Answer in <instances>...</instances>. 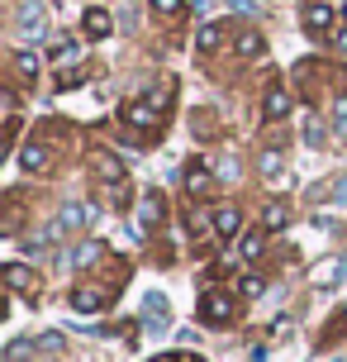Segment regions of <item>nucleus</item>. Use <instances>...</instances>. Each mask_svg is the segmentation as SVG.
Returning <instances> with one entry per match:
<instances>
[{"instance_id":"nucleus-8","label":"nucleus","mask_w":347,"mask_h":362,"mask_svg":"<svg viewBox=\"0 0 347 362\" xmlns=\"http://www.w3.org/2000/svg\"><path fill=\"white\" fill-rule=\"evenodd\" d=\"M81 29H86V38H110V29H114V19H110V10H86L81 15Z\"/></svg>"},{"instance_id":"nucleus-2","label":"nucleus","mask_w":347,"mask_h":362,"mask_svg":"<svg viewBox=\"0 0 347 362\" xmlns=\"http://www.w3.org/2000/svg\"><path fill=\"white\" fill-rule=\"evenodd\" d=\"M233 315H238L233 296H224V291H205V300H200V320H205V325H229Z\"/></svg>"},{"instance_id":"nucleus-12","label":"nucleus","mask_w":347,"mask_h":362,"mask_svg":"<svg viewBox=\"0 0 347 362\" xmlns=\"http://www.w3.org/2000/svg\"><path fill=\"white\" fill-rule=\"evenodd\" d=\"M100 305H105V291H95V286H76L72 291V310H81V315H95Z\"/></svg>"},{"instance_id":"nucleus-5","label":"nucleus","mask_w":347,"mask_h":362,"mask_svg":"<svg viewBox=\"0 0 347 362\" xmlns=\"http://www.w3.org/2000/svg\"><path fill=\"white\" fill-rule=\"evenodd\" d=\"M333 5H324V0H310L305 5V29H310L314 38H329V29H333Z\"/></svg>"},{"instance_id":"nucleus-11","label":"nucleus","mask_w":347,"mask_h":362,"mask_svg":"<svg viewBox=\"0 0 347 362\" xmlns=\"http://www.w3.org/2000/svg\"><path fill=\"white\" fill-rule=\"evenodd\" d=\"M209 191H214V177L200 163H190L185 167V196H209Z\"/></svg>"},{"instance_id":"nucleus-21","label":"nucleus","mask_w":347,"mask_h":362,"mask_svg":"<svg viewBox=\"0 0 347 362\" xmlns=\"http://www.w3.org/2000/svg\"><path fill=\"white\" fill-rule=\"evenodd\" d=\"M157 219H162V196H152L143 205V224H157Z\"/></svg>"},{"instance_id":"nucleus-16","label":"nucleus","mask_w":347,"mask_h":362,"mask_svg":"<svg viewBox=\"0 0 347 362\" xmlns=\"http://www.w3.org/2000/svg\"><path fill=\"white\" fill-rule=\"evenodd\" d=\"M219 43H224V24H200V29H195V48H200V53H214Z\"/></svg>"},{"instance_id":"nucleus-9","label":"nucleus","mask_w":347,"mask_h":362,"mask_svg":"<svg viewBox=\"0 0 347 362\" xmlns=\"http://www.w3.org/2000/svg\"><path fill=\"white\" fill-rule=\"evenodd\" d=\"M91 167H95V177H105V181H124V163L110 158L105 148H95V153H91Z\"/></svg>"},{"instance_id":"nucleus-13","label":"nucleus","mask_w":347,"mask_h":362,"mask_svg":"<svg viewBox=\"0 0 347 362\" xmlns=\"http://www.w3.org/2000/svg\"><path fill=\"white\" fill-rule=\"evenodd\" d=\"M238 229H243V215H238L233 205H219V210H214V234H219V238H233Z\"/></svg>"},{"instance_id":"nucleus-17","label":"nucleus","mask_w":347,"mask_h":362,"mask_svg":"<svg viewBox=\"0 0 347 362\" xmlns=\"http://www.w3.org/2000/svg\"><path fill=\"white\" fill-rule=\"evenodd\" d=\"M262 177H272V181H286V153L281 148H272V153H262Z\"/></svg>"},{"instance_id":"nucleus-15","label":"nucleus","mask_w":347,"mask_h":362,"mask_svg":"<svg viewBox=\"0 0 347 362\" xmlns=\"http://www.w3.org/2000/svg\"><path fill=\"white\" fill-rule=\"evenodd\" d=\"M291 224V205L286 200H272L267 210H262V229H286Z\"/></svg>"},{"instance_id":"nucleus-14","label":"nucleus","mask_w":347,"mask_h":362,"mask_svg":"<svg viewBox=\"0 0 347 362\" xmlns=\"http://www.w3.org/2000/svg\"><path fill=\"white\" fill-rule=\"evenodd\" d=\"M81 224H91V205H67L62 219H57V229H62V234H72V229H81Z\"/></svg>"},{"instance_id":"nucleus-28","label":"nucleus","mask_w":347,"mask_h":362,"mask_svg":"<svg viewBox=\"0 0 347 362\" xmlns=\"http://www.w3.org/2000/svg\"><path fill=\"white\" fill-rule=\"evenodd\" d=\"M100 257V243H81V262H95Z\"/></svg>"},{"instance_id":"nucleus-1","label":"nucleus","mask_w":347,"mask_h":362,"mask_svg":"<svg viewBox=\"0 0 347 362\" xmlns=\"http://www.w3.org/2000/svg\"><path fill=\"white\" fill-rule=\"evenodd\" d=\"M43 29H48L43 5H38V0H24V5H19V19H15V34L24 38V43H34V38H43Z\"/></svg>"},{"instance_id":"nucleus-23","label":"nucleus","mask_w":347,"mask_h":362,"mask_svg":"<svg viewBox=\"0 0 347 362\" xmlns=\"http://www.w3.org/2000/svg\"><path fill=\"white\" fill-rule=\"evenodd\" d=\"M262 291H267L262 276H243V296H262Z\"/></svg>"},{"instance_id":"nucleus-18","label":"nucleus","mask_w":347,"mask_h":362,"mask_svg":"<svg viewBox=\"0 0 347 362\" xmlns=\"http://www.w3.org/2000/svg\"><path fill=\"white\" fill-rule=\"evenodd\" d=\"M262 48H267V43H262V34H257V29H243V34H238V43H233L238 57H262Z\"/></svg>"},{"instance_id":"nucleus-24","label":"nucleus","mask_w":347,"mask_h":362,"mask_svg":"<svg viewBox=\"0 0 347 362\" xmlns=\"http://www.w3.org/2000/svg\"><path fill=\"white\" fill-rule=\"evenodd\" d=\"M34 348H43V353H62V339H57V334H43Z\"/></svg>"},{"instance_id":"nucleus-7","label":"nucleus","mask_w":347,"mask_h":362,"mask_svg":"<svg viewBox=\"0 0 347 362\" xmlns=\"http://www.w3.org/2000/svg\"><path fill=\"white\" fill-rule=\"evenodd\" d=\"M5 281H10V291H19V296H34V286H38V276L24 262H5Z\"/></svg>"},{"instance_id":"nucleus-22","label":"nucleus","mask_w":347,"mask_h":362,"mask_svg":"<svg viewBox=\"0 0 347 362\" xmlns=\"http://www.w3.org/2000/svg\"><path fill=\"white\" fill-rule=\"evenodd\" d=\"M267 248H262V234H248L243 238V257H262Z\"/></svg>"},{"instance_id":"nucleus-25","label":"nucleus","mask_w":347,"mask_h":362,"mask_svg":"<svg viewBox=\"0 0 347 362\" xmlns=\"http://www.w3.org/2000/svg\"><path fill=\"white\" fill-rule=\"evenodd\" d=\"M305 139H310V144H324V124L310 119V124H305Z\"/></svg>"},{"instance_id":"nucleus-19","label":"nucleus","mask_w":347,"mask_h":362,"mask_svg":"<svg viewBox=\"0 0 347 362\" xmlns=\"http://www.w3.org/2000/svg\"><path fill=\"white\" fill-rule=\"evenodd\" d=\"M15 72L24 76V81H34V76H38V53H29V48L15 53Z\"/></svg>"},{"instance_id":"nucleus-3","label":"nucleus","mask_w":347,"mask_h":362,"mask_svg":"<svg viewBox=\"0 0 347 362\" xmlns=\"http://www.w3.org/2000/svg\"><path fill=\"white\" fill-rule=\"evenodd\" d=\"M162 115H166V100H133V105L124 110V119L133 129H147V124H162Z\"/></svg>"},{"instance_id":"nucleus-4","label":"nucleus","mask_w":347,"mask_h":362,"mask_svg":"<svg viewBox=\"0 0 347 362\" xmlns=\"http://www.w3.org/2000/svg\"><path fill=\"white\" fill-rule=\"evenodd\" d=\"M343 276H347V253H333V257H324V262L310 267L314 286H333V281H343Z\"/></svg>"},{"instance_id":"nucleus-26","label":"nucleus","mask_w":347,"mask_h":362,"mask_svg":"<svg viewBox=\"0 0 347 362\" xmlns=\"http://www.w3.org/2000/svg\"><path fill=\"white\" fill-rule=\"evenodd\" d=\"M15 139H19V119H15V115H10V119H5V148L15 144Z\"/></svg>"},{"instance_id":"nucleus-6","label":"nucleus","mask_w":347,"mask_h":362,"mask_svg":"<svg viewBox=\"0 0 347 362\" xmlns=\"http://www.w3.org/2000/svg\"><path fill=\"white\" fill-rule=\"evenodd\" d=\"M19 167H24V172H48V167H53V148H43V144L19 148Z\"/></svg>"},{"instance_id":"nucleus-27","label":"nucleus","mask_w":347,"mask_h":362,"mask_svg":"<svg viewBox=\"0 0 347 362\" xmlns=\"http://www.w3.org/2000/svg\"><path fill=\"white\" fill-rule=\"evenodd\" d=\"M53 53H57V62H72V57H76V48H72V43H57Z\"/></svg>"},{"instance_id":"nucleus-29","label":"nucleus","mask_w":347,"mask_h":362,"mask_svg":"<svg viewBox=\"0 0 347 362\" xmlns=\"http://www.w3.org/2000/svg\"><path fill=\"white\" fill-rule=\"evenodd\" d=\"M338 48H343V53H347V24H343V29H338Z\"/></svg>"},{"instance_id":"nucleus-10","label":"nucleus","mask_w":347,"mask_h":362,"mask_svg":"<svg viewBox=\"0 0 347 362\" xmlns=\"http://www.w3.org/2000/svg\"><path fill=\"white\" fill-rule=\"evenodd\" d=\"M291 90H267V100H262V119H286L291 115Z\"/></svg>"},{"instance_id":"nucleus-20","label":"nucleus","mask_w":347,"mask_h":362,"mask_svg":"<svg viewBox=\"0 0 347 362\" xmlns=\"http://www.w3.org/2000/svg\"><path fill=\"white\" fill-rule=\"evenodd\" d=\"M185 10V0H152V15H162V19H176Z\"/></svg>"}]
</instances>
